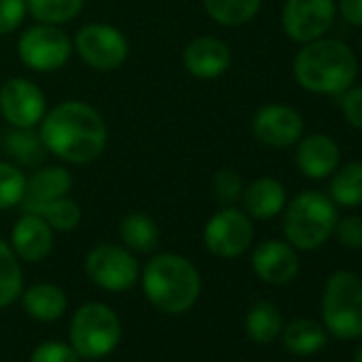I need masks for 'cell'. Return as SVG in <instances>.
I'll use <instances>...</instances> for the list:
<instances>
[{
    "mask_svg": "<svg viewBox=\"0 0 362 362\" xmlns=\"http://www.w3.org/2000/svg\"><path fill=\"white\" fill-rule=\"evenodd\" d=\"M205 247L224 260L239 258L245 254L254 241V224L252 218L237 207H222L216 211L203 230Z\"/></svg>",
    "mask_w": 362,
    "mask_h": 362,
    "instance_id": "30bf717a",
    "label": "cell"
},
{
    "mask_svg": "<svg viewBox=\"0 0 362 362\" xmlns=\"http://www.w3.org/2000/svg\"><path fill=\"white\" fill-rule=\"evenodd\" d=\"M30 362H81V356L73 349V345L47 341L33 351Z\"/></svg>",
    "mask_w": 362,
    "mask_h": 362,
    "instance_id": "d6a6232c",
    "label": "cell"
},
{
    "mask_svg": "<svg viewBox=\"0 0 362 362\" xmlns=\"http://www.w3.org/2000/svg\"><path fill=\"white\" fill-rule=\"evenodd\" d=\"M86 275L100 290L126 292L139 281L141 267L134 252H130L128 247L115 243H100L92 247L86 256Z\"/></svg>",
    "mask_w": 362,
    "mask_h": 362,
    "instance_id": "9c48e42d",
    "label": "cell"
},
{
    "mask_svg": "<svg viewBox=\"0 0 362 362\" xmlns=\"http://www.w3.org/2000/svg\"><path fill=\"white\" fill-rule=\"evenodd\" d=\"M119 237L124 247L136 254H151L160 243V228L156 220L143 211L128 214L119 222Z\"/></svg>",
    "mask_w": 362,
    "mask_h": 362,
    "instance_id": "7402d4cb",
    "label": "cell"
},
{
    "mask_svg": "<svg viewBox=\"0 0 362 362\" xmlns=\"http://www.w3.org/2000/svg\"><path fill=\"white\" fill-rule=\"evenodd\" d=\"M73 52L90 69L111 73L128 60L130 43L119 28L103 22H90L75 33Z\"/></svg>",
    "mask_w": 362,
    "mask_h": 362,
    "instance_id": "ba28073f",
    "label": "cell"
},
{
    "mask_svg": "<svg viewBox=\"0 0 362 362\" xmlns=\"http://www.w3.org/2000/svg\"><path fill=\"white\" fill-rule=\"evenodd\" d=\"M73 188V175L66 166L49 164V166H37L30 177H26V190L22 199V211L37 214L41 207L69 197Z\"/></svg>",
    "mask_w": 362,
    "mask_h": 362,
    "instance_id": "2e32d148",
    "label": "cell"
},
{
    "mask_svg": "<svg viewBox=\"0 0 362 362\" xmlns=\"http://www.w3.org/2000/svg\"><path fill=\"white\" fill-rule=\"evenodd\" d=\"M252 134L258 143L275 149H286L298 143L305 132L303 115L284 103L262 105L252 117Z\"/></svg>",
    "mask_w": 362,
    "mask_h": 362,
    "instance_id": "4fadbf2b",
    "label": "cell"
},
{
    "mask_svg": "<svg viewBox=\"0 0 362 362\" xmlns=\"http://www.w3.org/2000/svg\"><path fill=\"white\" fill-rule=\"evenodd\" d=\"M341 111L351 128L362 130V86H351L341 94Z\"/></svg>",
    "mask_w": 362,
    "mask_h": 362,
    "instance_id": "e575fe53",
    "label": "cell"
},
{
    "mask_svg": "<svg viewBox=\"0 0 362 362\" xmlns=\"http://www.w3.org/2000/svg\"><path fill=\"white\" fill-rule=\"evenodd\" d=\"M24 190H26L24 170L11 160H0V211L20 207L24 199Z\"/></svg>",
    "mask_w": 362,
    "mask_h": 362,
    "instance_id": "f1b7e54d",
    "label": "cell"
},
{
    "mask_svg": "<svg viewBox=\"0 0 362 362\" xmlns=\"http://www.w3.org/2000/svg\"><path fill=\"white\" fill-rule=\"evenodd\" d=\"M296 83L320 96H341L358 77V60L349 45L339 39L305 43L292 62Z\"/></svg>",
    "mask_w": 362,
    "mask_h": 362,
    "instance_id": "7a4b0ae2",
    "label": "cell"
},
{
    "mask_svg": "<svg viewBox=\"0 0 362 362\" xmlns=\"http://www.w3.org/2000/svg\"><path fill=\"white\" fill-rule=\"evenodd\" d=\"M284 345L290 354L294 356H313L317 354L326 341H328V330L317 324L315 320L309 317H298L290 322L284 328Z\"/></svg>",
    "mask_w": 362,
    "mask_h": 362,
    "instance_id": "603a6c76",
    "label": "cell"
},
{
    "mask_svg": "<svg viewBox=\"0 0 362 362\" xmlns=\"http://www.w3.org/2000/svg\"><path fill=\"white\" fill-rule=\"evenodd\" d=\"M26 7L39 24L64 26L81 16L86 0H26Z\"/></svg>",
    "mask_w": 362,
    "mask_h": 362,
    "instance_id": "83f0119b",
    "label": "cell"
},
{
    "mask_svg": "<svg viewBox=\"0 0 362 362\" xmlns=\"http://www.w3.org/2000/svg\"><path fill=\"white\" fill-rule=\"evenodd\" d=\"M47 113L43 90L26 77H11L0 86V115L11 128H39Z\"/></svg>",
    "mask_w": 362,
    "mask_h": 362,
    "instance_id": "7c38bea8",
    "label": "cell"
},
{
    "mask_svg": "<svg viewBox=\"0 0 362 362\" xmlns=\"http://www.w3.org/2000/svg\"><path fill=\"white\" fill-rule=\"evenodd\" d=\"M334 235L343 247L362 250V218L360 216H347V218L339 220Z\"/></svg>",
    "mask_w": 362,
    "mask_h": 362,
    "instance_id": "836d02e7",
    "label": "cell"
},
{
    "mask_svg": "<svg viewBox=\"0 0 362 362\" xmlns=\"http://www.w3.org/2000/svg\"><path fill=\"white\" fill-rule=\"evenodd\" d=\"M122 341V322L117 313L103 303L81 305L71 322V345L88 360H98L115 351Z\"/></svg>",
    "mask_w": 362,
    "mask_h": 362,
    "instance_id": "8992f818",
    "label": "cell"
},
{
    "mask_svg": "<svg viewBox=\"0 0 362 362\" xmlns=\"http://www.w3.org/2000/svg\"><path fill=\"white\" fill-rule=\"evenodd\" d=\"M181 62L192 77L209 81L228 73L233 64V52L222 39L203 35L186 45L184 54H181Z\"/></svg>",
    "mask_w": 362,
    "mask_h": 362,
    "instance_id": "5bb4252c",
    "label": "cell"
},
{
    "mask_svg": "<svg viewBox=\"0 0 362 362\" xmlns=\"http://www.w3.org/2000/svg\"><path fill=\"white\" fill-rule=\"evenodd\" d=\"M24 292V273L13 247L0 239V309L13 305Z\"/></svg>",
    "mask_w": 362,
    "mask_h": 362,
    "instance_id": "4316f807",
    "label": "cell"
},
{
    "mask_svg": "<svg viewBox=\"0 0 362 362\" xmlns=\"http://www.w3.org/2000/svg\"><path fill=\"white\" fill-rule=\"evenodd\" d=\"M337 11L349 26L362 28V0H339Z\"/></svg>",
    "mask_w": 362,
    "mask_h": 362,
    "instance_id": "d590c367",
    "label": "cell"
},
{
    "mask_svg": "<svg viewBox=\"0 0 362 362\" xmlns=\"http://www.w3.org/2000/svg\"><path fill=\"white\" fill-rule=\"evenodd\" d=\"M337 16L334 0H286L281 9V28L298 45L326 37Z\"/></svg>",
    "mask_w": 362,
    "mask_h": 362,
    "instance_id": "8fae6325",
    "label": "cell"
},
{
    "mask_svg": "<svg viewBox=\"0 0 362 362\" xmlns=\"http://www.w3.org/2000/svg\"><path fill=\"white\" fill-rule=\"evenodd\" d=\"M22 305L26 313L39 322H56L64 315L69 298L56 284H35L22 292Z\"/></svg>",
    "mask_w": 362,
    "mask_h": 362,
    "instance_id": "ffe728a7",
    "label": "cell"
},
{
    "mask_svg": "<svg viewBox=\"0 0 362 362\" xmlns=\"http://www.w3.org/2000/svg\"><path fill=\"white\" fill-rule=\"evenodd\" d=\"M203 7L216 24L224 28H239L258 16L262 0H203Z\"/></svg>",
    "mask_w": 362,
    "mask_h": 362,
    "instance_id": "d4e9b609",
    "label": "cell"
},
{
    "mask_svg": "<svg viewBox=\"0 0 362 362\" xmlns=\"http://www.w3.org/2000/svg\"><path fill=\"white\" fill-rule=\"evenodd\" d=\"M284 235L294 250L311 252L324 245L337 228L339 211L328 194L300 192L284 207Z\"/></svg>",
    "mask_w": 362,
    "mask_h": 362,
    "instance_id": "277c9868",
    "label": "cell"
},
{
    "mask_svg": "<svg viewBox=\"0 0 362 362\" xmlns=\"http://www.w3.org/2000/svg\"><path fill=\"white\" fill-rule=\"evenodd\" d=\"M147 300L164 313H184L201 296V275L197 267L179 254H156L141 271Z\"/></svg>",
    "mask_w": 362,
    "mask_h": 362,
    "instance_id": "3957f363",
    "label": "cell"
},
{
    "mask_svg": "<svg viewBox=\"0 0 362 362\" xmlns=\"http://www.w3.org/2000/svg\"><path fill=\"white\" fill-rule=\"evenodd\" d=\"M281 313L269 300H258L245 315V332L254 343H271L281 334Z\"/></svg>",
    "mask_w": 362,
    "mask_h": 362,
    "instance_id": "484cf974",
    "label": "cell"
},
{
    "mask_svg": "<svg viewBox=\"0 0 362 362\" xmlns=\"http://www.w3.org/2000/svg\"><path fill=\"white\" fill-rule=\"evenodd\" d=\"M39 134L47 153L75 166L98 160L109 141L105 117L86 100H62L47 109L39 124Z\"/></svg>",
    "mask_w": 362,
    "mask_h": 362,
    "instance_id": "6da1fadb",
    "label": "cell"
},
{
    "mask_svg": "<svg viewBox=\"0 0 362 362\" xmlns=\"http://www.w3.org/2000/svg\"><path fill=\"white\" fill-rule=\"evenodd\" d=\"M18 56L30 71L56 73L69 64L73 56V39L62 30V26L37 22L20 35Z\"/></svg>",
    "mask_w": 362,
    "mask_h": 362,
    "instance_id": "52a82bcc",
    "label": "cell"
},
{
    "mask_svg": "<svg viewBox=\"0 0 362 362\" xmlns=\"http://www.w3.org/2000/svg\"><path fill=\"white\" fill-rule=\"evenodd\" d=\"M3 149L11 162L26 168H37L47 158V147L39 134V128H9L3 139Z\"/></svg>",
    "mask_w": 362,
    "mask_h": 362,
    "instance_id": "44dd1931",
    "label": "cell"
},
{
    "mask_svg": "<svg viewBox=\"0 0 362 362\" xmlns=\"http://www.w3.org/2000/svg\"><path fill=\"white\" fill-rule=\"evenodd\" d=\"M354 362H362V347L356 351V356H354Z\"/></svg>",
    "mask_w": 362,
    "mask_h": 362,
    "instance_id": "8d00e7d4",
    "label": "cell"
},
{
    "mask_svg": "<svg viewBox=\"0 0 362 362\" xmlns=\"http://www.w3.org/2000/svg\"><path fill=\"white\" fill-rule=\"evenodd\" d=\"M28 16L26 0H0V37L16 33Z\"/></svg>",
    "mask_w": 362,
    "mask_h": 362,
    "instance_id": "1f68e13d",
    "label": "cell"
},
{
    "mask_svg": "<svg viewBox=\"0 0 362 362\" xmlns=\"http://www.w3.org/2000/svg\"><path fill=\"white\" fill-rule=\"evenodd\" d=\"M37 216H41L52 228L54 233H71L81 224V207L77 201H73L71 197H62L45 207H41L37 211Z\"/></svg>",
    "mask_w": 362,
    "mask_h": 362,
    "instance_id": "f546056e",
    "label": "cell"
},
{
    "mask_svg": "<svg viewBox=\"0 0 362 362\" xmlns=\"http://www.w3.org/2000/svg\"><path fill=\"white\" fill-rule=\"evenodd\" d=\"M322 317L326 330L341 341L362 337V279L356 273L337 271L328 277Z\"/></svg>",
    "mask_w": 362,
    "mask_h": 362,
    "instance_id": "5b68a950",
    "label": "cell"
},
{
    "mask_svg": "<svg viewBox=\"0 0 362 362\" xmlns=\"http://www.w3.org/2000/svg\"><path fill=\"white\" fill-rule=\"evenodd\" d=\"M330 188L328 197L339 207H360L362 205V160L347 162L343 166H337V170L330 175Z\"/></svg>",
    "mask_w": 362,
    "mask_h": 362,
    "instance_id": "cb8c5ba5",
    "label": "cell"
},
{
    "mask_svg": "<svg viewBox=\"0 0 362 362\" xmlns=\"http://www.w3.org/2000/svg\"><path fill=\"white\" fill-rule=\"evenodd\" d=\"M360 52H362V35H360Z\"/></svg>",
    "mask_w": 362,
    "mask_h": 362,
    "instance_id": "74e56055",
    "label": "cell"
},
{
    "mask_svg": "<svg viewBox=\"0 0 362 362\" xmlns=\"http://www.w3.org/2000/svg\"><path fill=\"white\" fill-rule=\"evenodd\" d=\"M288 203L286 186L275 177H258L243 188L241 205L252 220H273Z\"/></svg>",
    "mask_w": 362,
    "mask_h": 362,
    "instance_id": "d6986e66",
    "label": "cell"
},
{
    "mask_svg": "<svg viewBox=\"0 0 362 362\" xmlns=\"http://www.w3.org/2000/svg\"><path fill=\"white\" fill-rule=\"evenodd\" d=\"M243 188L245 184L241 175L230 166H224L214 175V194L222 207H235L241 201Z\"/></svg>",
    "mask_w": 362,
    "mask_h": 362,
    "instance_id": "4dcf8cb0",
    "label": "cell"
},
{
    "mask_svg": "<svg viewBox=\"0 0 362 362\" xmlns=\"http://www.w3.org/2000/svg\"><path fill=\"white\" fill-rule=\"evenodd\" d=\"M252 267L262 281L271 286H286L298 275L300 262L296 250L288 241L269 239L256 245L252 254Z\"/></svg>",
    "mask_w": 362,
    "mask_h": 362,
    "instance_id": "9a60e30c",
    "label": "cell"
},
{
    "mask_svg": "<svg viewBox=\"0 0 362 362\" xmlns=\"http://www.w3.org/2000/svg\"><path fill=\"white\" fill-rule=\"evenodd\" d=\"M341 162V149L324 132L300 136L296 143V166L309 179H328Z\"/></svg>",
    "mask_w": 362,
    "mask_h": 362,
    "instance_id": "ac0fdd59",
    "label": "cell"
},
{
    "mask_svg": "<svg viewBox=\"0 0 362 362\" xmlns=\"http://www.w3.org/2000/svg\"><path fill=\"white\" fill-rule=\"evenodd\" d=\"M9 245L24 262H41L54 252V228L37 214L22 211L11 230Z\"/></svg>",
    "mask_w": 362,
    "mask_h": 362,
    "instance_id": "e0dca14e",
    "label": "cell"
}]
</instances>
